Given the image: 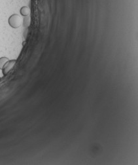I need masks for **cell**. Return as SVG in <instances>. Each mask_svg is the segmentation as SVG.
I'll return each mask as SVG.
<instances>
[{
    "instance_id": "6da1fadb",
    "label": "cell",
    "mask_w": 138,
    "mask_h": 165,
    "mask_svg": "<svg viewBox=\"0 0 138 165\" xmlns=\"http://www.w3.org/2000/svg\"><path fill=\"white\" fill-rule=\"evenodd\" d=\"M22 23V18L17 14H12L9 19V24L13 28H18Z\"/></svg>"
},
{
    "instance_id": "7a4b0ae2",
    "label": "cell",
    "mask_w": 138,
    "mask_h": 165,
    "mask_svg": "<svg viewBox=\"0 0 138 165\" xmlns=\"http://www.w3.org/2000/svg\"><path fill=\"white\" fill-rule=\"evenodd\" d=\"M15 63H16V60H9L8 62L4 65L3 69H2V70H3V73L4 75H6L7 73L14 67Z\"/></svg>"
},
{
    "instance_id": "3957f363",
    "label": "cell",
    "mask_w": 138,
    "mask_h": 165,
    "mask_svg": "<svg viewBox=\"0 0 138 165\" xmlns=\"http://www.w3.org/2000/svg\"><path fill=\"white\" fill-rule=\"evenodd\" d=\"M30 13V9L28 7H22L20 9V14H22V16L26 17L28 16Z\"/></svg>"
},
{
    "instance_id": "277c9868",
    "label": "cell",
    "mask_w": 138,
    "mask_h": 165,
    "mask_svg": "<svg viewBox=\"0 0 138 165\" xmlns=\"http://www.w3.org/2000/svg\"><path fill=\"white\" fill-rule=\"evenodd\" d=\"M9 59L7 57H1L0 58V69H3L4 65L8 62Z\"/></svg>"
},
{
    "instance_id": "5b68a950",
    "label": "cell",
    "mask_w": 138,
    "mask_h": 165,
    "mask_svg": "<svg viewBox=\"0 0 138 165\" xmlns=\"http://www.w3.org/2000/svg\"><path fill=\"white\" fill-rule=\"evenodd\" d=\"M1 77H0V81H1Z\"/></svg>"
}]
</instances>
